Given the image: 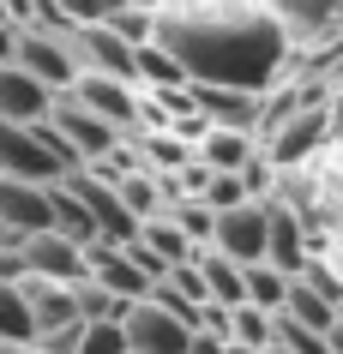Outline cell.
Listing matches in <instances>:
<instances>
[{"mask_svg":"<svg viewBox=\"0 0 343 354\" xmlns=\"http://www.w3.org/2000/svg\"><path fill=\"white\" fill-rule=\"evenodd\" d=\"M151 37L181 60L193 84L271 91L289 60V30L259 0H163L151 6Z\"/></svg>","mask_w":343,"mask_h":354,"instance_id":"1","label":"cell"},{"mask_svg":"<svg viewBox=\"0 0 343 354\" xmlns=\"http://www.w3.org/2000/svg\"><path fill=\"white\" fill-rule=\"evenodd\" d=\"M331 138V102H301V109L277 114L271 127H259V145H265V156L277 162V174H289V168H301L313 150Z\"/></svg>","mask_w":343,"mask_h":354,"instance_id":"2","label":"cell"},{"mask_svg":"<svg viewBox=\"0 0 343 354\" xmlns=\"http://www.w3.org/2000/svg\"><path fill=\"white\" fill-rule=\"evenodd\" d=\"M121 336H127V354H193V318L163 306L157 295L121 313Z\"/></svg>","mask_w":343,"mask_h":354,"instance_id":"3","label":"cell"},{"mask_svg":"<svg viewBox=\"0 0 343 354\" xmlns=\"http://www.w3.org/2000/svg\"><path fill=\"white\" fill-rule=\"evenodd\" d=\"M67 30H73V24H67ZM67 30H55V24H24V30H19V48H12V60H19L30 78H42L55 96L78 78L73 37H67Z\"/></svg>","mask_w":343,"mask_h":354,"instance_id":"4","label":"cell"},{"mask_svg":"<svg viewBox=\"0 0 343 354\" xmlns=\"http://www.w3.org/2000/svg\"><path fill=\"white\" fill-rule=\"evenodd\" d=\"M60 96H73L78 109L103 114L114 132H139V120H145V96H139L133 78H109V73H78L73 84Z\"/></svg>","mask_w":343,"mask_h":354,"instance_id":"5","label":"cell"},{"mask_svg":"<svg viewBox=\"0 0 343 354\" xmlns=\"http://www.w3.org/2000/svg\"><path fill=\"white\" fill-rule=\"evenodd\" d=\"M49 127L67 138V150H73V162L78 168H96V162H109L114 150H121V138L127 132H114L103 114H91V109H78L73 96H55V109H49Z\"/></svg>","mask_w":343,"mask_h":354,"instance_id":"6","label":"cell"},{"mask_svg":"<svg viewBox=\"0 0 343 354\" xmlns=\"http://www.w3.org/2000/svg\"><path fill=\"white\" fill-rule=\"evenodd\" d=\"M67 187L78 192V205L91 210V223H96V241H109V246H127L139 234V216L127 205H121V192H114V180L103 174V168H73V174H60Z\"/></svg>","mask_w":343,"mask_h":354,"instance_id":"7","label":"cell"},{"mask_svg":"<svg viewBox=\"0 0 343 354\" xmlns=\"http://www.w3.org/2000/svg\"><path fill=\"white\" fill-rule=\"evenodd\" d=\"M313 252H319V241H313V216H301V205H289V198L271 192V198H265V264H277V270L295 277Z\"/></svg>","mask_w":343,"mask_h":354,"instance_id":"8","label":"cell"},{"mask_svg":"<svg viewBox=\"0 0 343 354\" xmlns=\"http://www.w3.org/2000/svg\"><path fill=\"white\" fill-rule=\"evenodd\" d=\"M211 252H223L235 264H259L265 259V198H241L229 210H211Z\"/></svg>","mask_w":343,"mask_h":354,"instance_id":"9","label":"cell"},{"mask_svg":"<svg viewBox=\"0 0 343 354\" xmlns=\"http://www.w3.org/2000/svg\"><path fill=\"white\" fill-rule=\"evenodd\" d=\"M19 252H24V277H42V282H78L85 277V241L60 234V228L24 234Z\"/></svg>","mask_w":343,"mask_h":354,"instance_id":"10","label":"cell"},{"mask_svg":"<svg viewBox=\"0 0 343 354\" xmlns=\"http://www.w3.org/2000/svg\"><path fill=\"white\" fill-rule=\"evenodd\" d=\"M0 174H19V180H60V162L37 138V120H30V127L0 120Z\"/></svg>","mask_w":343,"mask_h":354,"instance_id":"11","label":"cell"},{"mask_svg":"<svg viewBox=\"0 0 343 354\" xmlns=\"http://www.w3.org/2000/svg\"><path fill=\"white\" fill-rule=\"evenodd\" d=\"M0 228L12 234H37L49 228V180H19V174H0Z\"/></svg>","mask_w":343,"mask_h":354,"instance_id":"12","label":"cell"},{"mask_svg":"<svg viewBox=\"0 0 343 354\" xmlns=\"http://www.w3.org/2000/svg\"><path fill=\"white\" fill-rule=\"evenodd\" d=\"M49 109H55V91H49L42 78H30L19 60H6V66H0V120L30 127V120H42Z\"/></svg>","mask_w":343,"mask_h":354,"instance_id":"13","label":"cell"},{"mask_svg":"<svg viewBox=\"0 0 343 354\" xmlns=\"http://www.w3.org/2000/svg\"><path fill=\"white\" fill-rule=\"evenodd\" d=\"M193 156H199L205 168L241 174V168L259 156V132H247V127H199V138H193Z\"/></svg>","mask_w":343,"mask_h":354,"instance_id":"14","label":"cell"},{"mask_svg":"<svg viewBox=\"0 0 343 354\" xmlns=\"http://www.w3.org/2000/svg\"><path fill=\"white\" fill-rule=\"evenodd\" d=\"M139 246H145V259L157 264V270H175V264H187L193 252H199V241H193L187 228L175 223L169 210H157V216H145L139 223V234H133Z\"/></svg>","mask_w":343,"mask_h":354,"instance_id":"15","label":"cell"},{"mask_svg":"<svg viewBox=\"0 0 343 354\" xmlns=\"http://www.w3.org/2000/svg\"><path fill=\"white\" fill-rule=\"evenodd\" d=\"M193 270H199V288H205L211 306H241V300H247V264H235V259H223V252L199 246Z\"/></svg>","mask_w":343,"mask_h":354,"instance_id":"16","label":"cell"},{"mask_svg":"<svg viewBox=\"0 0 343 354\" xmlns=\"http://www.w3.org/2000/svg\"><path fill=\"white\" fill-rule=\"evenodd\" d=\"M259 6L289 30V42L295 37H319L331 19H343V0H259Z\"/></svg>","mask_w":343,"mask_h":354,"instance_id":"17","label":"cell"},{"mask_svg":"<svg viewBox=\"0 0 343 354\" xmlns=\"http://www.w3.org/2000/svg\"><path fill=\"white\" fill-rule=\"evenodd\" d=\"M283 313L295 318V324H307V330H331V324H337V318H343V306H331V300H325L319 288H307L301 277H289Z\"/></svg>","mask_w":343,"mask_h":354,"instance_id":"18","label":"cell"},{"mask_svg":"<svg viewBox=\"0 0 343 354\" xmlns=\"http://www.w3.org/2000/svg\"><path fill=\"white\" fill-rule=\"evenodd\" d=\"M0 336L30 348L37 342V318H30V300H24V282H0Z\"/></svg>","mask_w":343,"mask_h":354,"instance_id":"19","label":"cell"},{"mask_svg":"<svg viewBox=\"0 0 343 354\" xmlns=\"http://www.w3.org/2000/svg\"><path fill=\"white\" fill-rule=\"evenodd\" d=\"M271 313L265 306H253V300H241V306H229V342H241V348H271Z\"/></svg>","mask_w":343,"mask_h":354,"instance_id":"20","label":"cell"},{"mask_svg":"<svg viewBox=\"0 0 343 354\" xmlns=\"http://www.w3.org/2000/svg\"><path fill=\"white\" fill-rule=\"evenodd\" d=\"M283 295H289V270L277 264H247V300L253 306H265V313H283Z\"/></svg>","mask_w":343,"mask_h":354,"instance_id":"21","label":"cell"},{"mask_svg":"<svg viewBox=\"0 0 343 354\" xmlns=\"http://www.w3.org/2000/svg\"><path fill=\"white\" fill-rule=\"evenodd\" d=\"M271 342L277 348H289V354H331V342H325V330H307V324H295L289 313H271Z\"/></svg>","mask_w":343,"mask_h":354,"instance_id":"22","label":"cell"},{"mask_svg":"<svg viewBox=\"0 0 343 354\" xmlns=\"http://www.w3.org/2000/svg\"><path fill=\"white\" fill-rule=\"evenodd\" d=\"M78 354H127V336H121V318H85V336H78Z\"/></svg>","mask_w":343,"mask_h":354,"instance_id":"23","label":"cell"},{"mask_svg":"<svg viewBox=\"0 0 343 354\" xmlns=\"http://www.w3.org/2000/svg\"><path fill=\"white\" fill-rule=\"evenodd\" d=\"M114 6H127V0H55L60 24H103Z\"/></svg>","mask_w":343,"mask_h":354,"instance_id":"24","label":"cell"},{"mask_svg":"<svg viewBox=\"0 0 343 354\" xmlns=\"http://www.w3.org/2000/svg\"><path fill=\"white\" fill-rule=\"evenodd\" d=\"M12 48H19V24H12V19H0V66L12 60Z\"/></svg>","mask_w":343,"mask_h":354,"instance_id":"25","label":"cell"},{"mask_svg":"<svg viewBox=\"0 0 343 354\" xmlns=\"http://www.w3.org/2000/svg\"><path fill=\"white\" fill-rule=\"evenodd\" d=\"M223 354H265V348H241V342H229V348Z\"/></svg>","mask_w":343,"mask_h":354,"instance_id":"26","label":"cell"},{"mask_svg":"<svg viewBox=\"0 0 343 354\" xmlns=\"http://www.w3.org/2000/svg\"><path fill=\"white\" fill-rule=\"evenodd\" d=\"M0 354H24V348H19V342H6V336H0Z\"/></svg>","mask_w":343,"mask_h":354,"instance_id":"27","label":"cell"},{"mask_svg":"<svg viewBox=\"0 0 343 354\" xmlns=\"http://www.w3.org/2000/svg\"><path fill=\"white\" fill-rule=\"evenodd\" d=\"M133 6H163V0H133Z\"/></svg>","mask_w":343,"mask_h":354,"instance_id":"28","label":"cell"}]
</instances>
